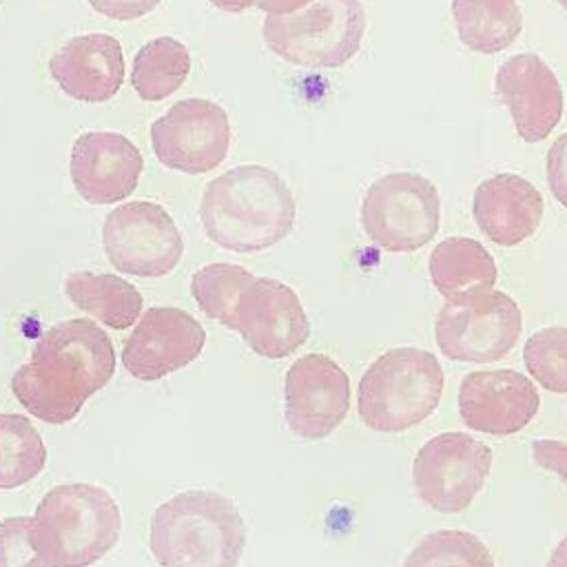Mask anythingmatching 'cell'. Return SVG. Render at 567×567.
<instances>
[{
	"label": "cell",
	"mask_w": 567,
	"mask_h": 567,
	"mask_svg": "<svg viewBox=\"0 0 567 567\" xmlns=\"http://www.w3.org/2000/svg\"><path fill=\"white\" fill-rule=\"evenodd\" d=\"M115 372V348L91 319L51 326L33 346L31 359L11 377V392L31 416L62 425Z\"/></svg>",
	"instance_id": "6da1fadb"
},
{
	"label": "cell",
	"mask_w": 567,
	"mask_h": 567,
	"mask_svg": "<svg viewBox=\"0 0 567 567\" xmlns=\"http://www.w3.org/2000/svg\"><path fill=\"white\" fill-rule=\"evenodd\" d=\"M288 184L259 164L235 166L210 179L199 202L206 237L233 252H259L286 239L295 226Z\"/></svg>",
	"instance_id": "7a4b0ae2"
},
{
	"label": "cell",
	"mask_w": 567,
	"mask_h": 567,
	"mask_svg": "<svg viewBox=\"0 0 567 567\" xmlns=\"http://www.w3.org/2000/svg\"><path fill=\"white\" fill-rule=\"evenodd\" d=\"M246 538L244 516L230 498L188 489L157 505L148 547L159 567H237Z\"/></svg>",
	"instance_id": "3957f363"
},
{
	"label": "cell",
	"mask_w": 567,
	"mask_h": 567,
	"mask_svg": "<svg viewBox=\"0 0 567 567\" xmlns=\"http://www.w3.org/2000/svg\"><path fill=\"white\" fill-rule=\"evenodd\" d=\"M42 554L53 567H89L120 538L115 498L91 483L58 485L44 494L33 514Z\"/></svg>",
	"instance_id": "277c9868"
},
{
	"label": "cell",
	"mask_w": 567,
	"mask_h": 567,
	"mask_svg": "<svg viewBox=\"0 0 567 567\" xmlns=\"http://www.w3.org/2000/svg\"><path fill=\"white\" fill-rule=\"evenodd\" d=\"M443 368L421 348H392L359 381L357 412L377 432H405L425 421L443 396Z\"/></svg>",
	"instance_id": "5b68a950"
},
{
	"label": "cell",
	"mask_w": 567,
	"mask_h": 567,
	"mask_svg": "<svg viewBox=\"0 0 567 567\" xmlns=\"http://www.w3.org/2000/svg\"><path fill=\"white\" fill-rule=\"evenodd\" d=\"M365 33V11L359 0H312L290 13H268L261 27L266 47L281 60L337 69L350 62Z\"/></svg>",
	"instance_id": "8992f818"
},
{
	"label": "cell",
	"mask_w": 567,
	"mask_h": 567,
	"mask_svg": "<svg viewBox=\"0 0 567 567\" xmlns=\"http://www.w3.org/2000/svg\"><path fill=\"white\" fill-rule=\"evenodd\" d=\"M441 221L436 186L419 173H388L370 184L361 202V226L372 244L412 252L434 239Z\"/></svg>",
	"instance_id": "52a82bcc"
},
{
	"label": "cell",
	"mask_w": 567,
	"mask_h": 567,
	"mask_svg": "<svg viewBox=\"0 0 567 567\" xmlns=\"http://www.w3.org/2000/svg\"><path fill=\"white\" fill-rule=\"evenodd\" d=\"M520 330L518 303L494 288L445 301L434 321L439 350L461 363L503 359L516 346Z\"/></svg>",
	"instance_id": "ba28073f"
},
{
	"label": "cell",
	"mask_w": 567,
	"mask_h": 567,
	"mask_svg": "<svg viewBox=\"0 0 567 567\" xmlns=\"http://www.w3.org/2000/svg\"><path fill=\"white\" fill-rule=\"evenodd\" d=\"M102 246L109 264L135 277H164L182 259L184 239L155 202H128L111 210L102 226Z\"/></svg>",
	"instance_id": "9c48e42d"
},
{
	"label": "cell",
	"mask_w": 567,
	"mask_h": 567,
	"mask_svg": "<svg viewBox=\"0 0 567 567\" xmlns=\"http://www.w3.org/2000/svg\"><path fill=\"white\" fill-rule=\"evenodd\" d=\"M492 467V450L470 434L443 432L414 456L412 481L419 498L443 514L472 505Z\"/></svg>",
	"instance_id": "30bf717a"
},
{
	"label": "cell",
	"mask_w": 567,
	"mask_h": 567,
	"mask_svg": "<svg viewBox=\"0 0 567 567\" xmlns=\"http://www.w3.org/2000/svg\"><path fill=\"white\" fill-rule=\"evenodd\" d=\"M151 144L166 168L188 175L208 173L228 155V113L213 100H179L151 124Z\"/></svg>",
	"instance_id": "8fae6325"
},
{
	"label": "cell",
	"mask_w": 567,
	"mask_h": 567,
	"mask_svg": "<svg viewBox=\"0 0 567 567\" xmlns=\"http://www.w3.org/2000/svg\"><path fill=\"white\" fill-rule=\"evenodd\" d=\"M350 410L346 370L321 352L299 357L286 372L284 419L292 434L319 441L332 434Z\"/></svg>",
	"instance_id": "7c38bea8"
},
{
	"label": "cell",
	"mask_w": 567,
	"mask_h": 567,
	"mask_svg": "<svg viewBox=\"0 0 567 567\" xmlns=\"http://www.w3.org/2000/svg\"><path fill=\"white\" fill-rule=\"evenodd\" d=\"M235 332L266 359H284L310 337V321L297 292L279 279L255 277L237 297Z\"/></svg>",
	"instance_id": "4fadbf2b"
},
{
	"label": "cell",
	"mask_w": 567,
	"mask_h": 567,
	"mask_svg": "<svg viewBox=\"0 0 567 567\" xmlns=\"http://www.w3.org/2000/svg\"><path fill=\"white\" fill-rule=\"evenodd\" d=\"M206 343V330L186 310L153 306L124 339L122 365L140 381H157L193 363Z\"/></svg>",
	"instance_id": "5bb4252c"
},
{
	"label": "cell",
	"mask_w": 567,
	"mask_h": 567,
	"mask_svg": "<svg viewBox=\"0 0 567 567\" xmlns=\"http://www.w3.org/2000/svg\"><path fill=\"white\" fill-rule=\"evenodd\" d=\"M144 159L140 148L122 133L89 131L71 146L69 175L78 195L106 206L126 199L137 188Z\"/></svg>",
	"instance_id": "9a60e30c"
},
{
	"label": "cell",
	"mask_w": 567,
	"mask_h": 567,
	"mask_svg": "<svg viewBox=\"0 0 567 567\" xmlns=\"http://www.w3.org/2000/svg\"><path fill=\"white\" fill-rule=\"evenodd\" d=\"M536 385L516 370H481L463 377L458 388V412L467 427L509 436L520 432L538 412Z\"/></svg>",
	"instance_id": "2e32d148"
},
{
	"label": "cell",
	"mask_w": 567,
	"mask_h": 567,
	"mask_svg": "<svg viewBox=\"0 0 567 567\" xmlns=\"http://www.w3.org/2000/svg\"><path fill=\"white\" fill-rule=\"evenodd\" d=\"M498 100L507 106L523 142L545 140L563 115V89L554 71L536 53L507 58L494 78Z\"/></svg>",
	"instance_id": "e0dca14e"
},
{
	"label": "cell",
	"mask_w": 567,
	"mask_h": 567,
	"mask_svg": "<svg viewBox=\"0 0 567 567\" xmlns=\"http://www.w3.org/2000/svg\"><path fill=\"white\" fill-rule=\"evenodd\" d=\"M49 73L69 97L106 102L124 82L122 44L109 33L73 35L51 55Z\"/></svg>",
	"instance_id": "ac0fdd59"
},
{
	"label": "cell",
	"mask_w": 567,
	"mask_h": 567,
	"mask_svg": "<svg viewBox=\"0 0 567 567\" xmlns=\"http://www.w3.org/2000/svg\"><path fill=\"white\" fill-rule=\"evenodd\" d=\"M543 208L540 190L514 173L483 179L472 199L478 230L498 246H516L532 237L543 219Z\"/></svg>",
	"instance_id": "d6986e66"
},
{
	"label": "cell",
	"mask_w": 567,
	"mask_h": 567,
	"mask_svg": "<svg viewBox=\"0 0 567 567\" xmlns=\"http://www.w3.org/2000/svg\"><path fill=\"white\" fill-rule=\"evenodd\" d=\"M430 277L434 288L450 301L494 288L498 268L481 241L447 237L430 255Z\"/></svg>",
	"instance_id": "ffe728a7"
},
{
	"label": "cell",
	"mask_w": 567,
	"mask_h": 567,
	"mask_svg": "<svg viewBox=\"0 0 567 567\" xmlns=\"http://www.w3.org/2000/svg\"><path fill=\"white\" fill-rule=\"evenodd\" d=\"M64 292L80 310L115 330L131 328L144 303L133 284L111 272H71L64 279Z\"/></svg>",
	"instance_id": "44dd1931"
},
{
	"label": "cell",
	"mask_w": 567,
	"mask_h": 567,
	"mask_svg": "<svg viewBox=\"0 0 567 567\" xmlns=\"http://www.w3.org/2000/svg\"><path fill=\"white\" fill-rule=\"evenodd\" d=\"M458 40L474 53H498L523 31L516 0H452Z\"/></svg>",
	"instance_id": "7402d4cb"
},
{
	"label": "cell",
	"mask_w": 567,
	"mask_h": 567,
	"mask_svg": "<svg viewBox=\"0 0 567 567\" xmlns=\"http://www.w3.org/2000/svg\"><path fill=\"white\" fill-rule=\"evenodd\" d=\"M190 53L186 44L162 35L144 47L133 58L131 84L144 102H159L173 95L188 78Z\"/></svg>",
	"instance_id": "603a6c76"
},
{
	"label": "cell",
	"mask_w": 567,
	"mask_h": 567,
	"mask_svg": "<svg viewBox=\"0 0 567 567\" xmlns=\"http://www.w3.org/2000/svg\"><path fill=\"white\" fill-rule=\"evenodd\" d=\"M47 463L40 432L22 414L0 412V489H16L33 481Z\"/></svg>",
	"instance_id": "cb8c5ba5"
},
{
	"label": "cell",
	"mask_w": 567,
	"mask_h": 567,
	"mask_svg": "<svg viewBox=\"0 0 567 567\" xmlns=\"http://www.w3.org/2000/svg\"><path fill=\"white\" fill-rule=\"evenodd\" d=\"M255 281L246 268L237 264H208L193 272L190 292L197 301L199 310L226 326L228 330L235 328V303L237 297Z\"/></svg>",
	"instance_id": "d4e9b609"
},
{
	"label": "cell",
	"mask_w": 567,
	"mask_h": 567,
	"mask_svg": "<svg viewBox=\"0 0 567 567\" xmlns=\"http://www.w3.org/2000/svg\"><path fill=\"white\" fill-rule=\"evenodd\" d=\"M403 567H496V563L478 536L463 529H439L412 547Z\"/></svg>",
	"instance_id": "484cf974"
},
{
	"label": "cell",
	"mask_w": 567,
	"mask_h": 567,
	"mask_svg": "<svg viewBox=\"0 0 567 567\" xmlns=\"http://www.w3.org/2000/svg\"><path fill=\"white\" fill-rule=\"evenodd\" d=\"M523 361L532 379L545 390L567 392V328L551 326L534 332L523 348Z\"/></svg>",
	"instance_id": "4316f807"
},
{
	"label": "cell",
	"mask_w": 567,
	"mask_h": 567,
	"mask_svg": "<svg viewBox=\"0 0 567 567\" xmlns=\"http://www.w3.org/2000/svg\"><path fill=\"white\" fill-rule=\"evenodd\" d=\"M0 567H53L40 549L33 516L0 520Z\"/></svg>",
	"instance_id": "83f0119b"
},
{
	"label": "cell",
	"mask_w": 567,
	"mask_h": 567,
	"mask_svg": "<svg viewBox=\"0 0 567 567\" xmlns=\"http://www.w3.org/2000/svg\"><path fill=\"white\" fill-rule=\"evenodd\" d=\"M547 184L558 204L567 208V131L554 140L547 153Z\"/></svg>",
	"instance_id": "f1b7e54d"
},
{
	"label": "cell",
	"mask_w": 567,
	"mask_h": 567,
	"mask_svg": "<svg viewBox=\"0 0 567 567\" xmlns=\"http://www.w3.org/2000/svg\"><path fill=\"white\" fill-rule=\"evenodd\" d=\"M89 4L104 18L128 22L151 13L159 0H89Z\"/></svg>",
	"instance_id": "f546056e"
},
{
	"label": "cell",
	"mask_w": 567,
	"mask_h": 567,
	"mask_svg": "<svg viewBox=\"0 0 567 567\" xmlns=\"http://www.w3.org/2000/svg\"><path fill=\"white\" fill-rule=\"evenodd\" d=\"M534 463L547 472L558 474L567 483V443L540 439L532 443Z\"/></svg>",
	"instance_id": "4dcf8cb0"
},
{
	"label": "cell",
	"mask_w": 567,
	"mask_h": 567,
	"mask_svg": "<svg viewBox=\"0 0 567 567\" xmlns=\"http://www.w3.org/2000/svg\"><path fill=\"white\" fill-rule=\"evenodd\" d=\"M312 0H259L257 7L264 9L266 13H290L297 11L306 4H310Z\"/></svg>",
	"instance_id": "1f68e13d"
},
{
	"label": "cell",
	"mask_w": 567,
	"mask_h": 567,
	"mask_svg": "<svg viewBox=\"0 0 567 567\" xmlns=\"http://www.w3.org/2000/svg\"><path fill=\"white\" fill-rule=\"evenodd\" d=\"M259 0H210L213 7L221 9V11H228V13H239V11H246L250 7H257Z\"/></svg>",
	"instance_id": "d6a6232c"
},
{
	"label": "cell",
	"mask_w": 567,
	"mask_h": 567,
	"mask_svg": "<svg viewBox=\"0 0 567 567\" xmlns=\"http://www.w3.org/2000/svg\"><path fill=\"white\" fill-rule=\"evenodd\" d=\"M547 567H567V536L554 547Z\"/></svg>",
	"instance_id": "836d02e7"
},
{
	"label": "cell",
	"mask_w": 567,
	"mask_h": 567,
	"mask_svg": "<svg viewBox=\"0 0 567 567\" xmlns=\"http://www.w3.org/2000/svg\"><path fill=\"white\" fill-rule=\"evenodd\" d=\"M556 2H558L563 9H567V0H556Z\"/></svg>",
	"instance_id": "e575fe53"
}]
</instances>
